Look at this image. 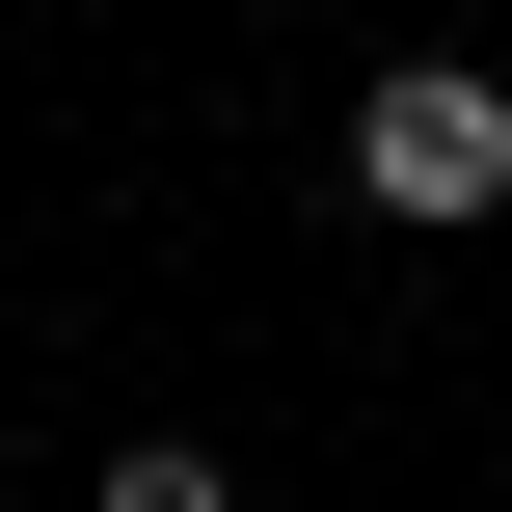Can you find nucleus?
I'll list each match as a JSON object with an SVG mask.
<instances>
[{
  "instance_id": "1",
  "label": "nucleus",
  "mask_w": 512,
  "mask_h": 512,
  "mask_svg": "<svg viewBox=\"0 0 512 512\" xmlns=\"http://www.w3.org/2000/svg\"><path fill=\"white\" fill-rule=\"evenodd\" d=\"M351 189H378L405 243L512 216V81H486V54H378V81H351Z\"/></svg>"
},
{
  "instance_id": "2",
  "label": "nucleus",
  "mask_w": 512,
  "mask_h": 512,
  "mask_svg": "<svg viewBox=\"0 0 512 512\" xmlns=\"http://www.w3.org/2000/svg\"><path fill=\"white\" fill-rule=\"evenodd\" d=\"M81 512H243V486H216L189 432H108V459H81Z\"/></svg>"
}]
</instances>
